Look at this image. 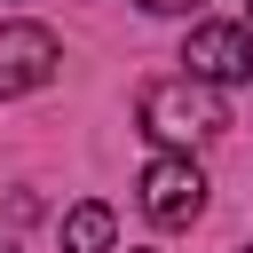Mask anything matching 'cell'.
Instances as JSON below:
<instances>
[{"label": "cell", "mask_w": 253, "mask_h": 253, "mask_svg": "<svg viewBox=\"0 0 253 253\" xmlns=\"http://www.w3.org/2000/svg\"><path fill=\"white\" fill-rule=\"evenodd\" d=\"M63 71V40L47 32V24H0V103L8 95H32V87H47Z\"/></svg>", "instance_id": "3957f363"}, {"label": "cell", "mask_w": 253, "mask_h": 253, "mask_svg": "<svg viewBox=\"0 0 253 253\" xmlns=\"http://www.w3.org/2000/svg\"><path fill=\"white\" fill-rule=\"evenodd\" d=\"M134 119H142L150 142H166V150H198V142H213V134L229 126V103H221V87L174 71V79H150V87L134 95Z\"/></svg>", "instance_id": "6da1fadb"}, {"label": "cell", "mask_w": 253, "mask_h": 253, "mask_svg": "<svg viewBox=\"0 0 253 253\" xmlns=\"http://www.w3.org/2000/svg\"><path fill=\"white\" fill-rule=\"evenodd\" d=\"M134 190H142V213H150L158 229H190V221L206 213V174H198L190 150H158Z\"/></svg>", "instance_id": "7a4b0ae2"}, {"label": "cell", "mask_w": 253, "mask_h": 253, "mask_svg": "<svg viewBox=\"0 0 253 253\" xmlns=\"http://www.w3.org/2000/svg\"><path fill=\"white\" fill-rule=\"evenodd\" d=\"M111 237H119V221H111L103 198H87V206L63 213V253H111Z\"/></svg>", "instance_id": "5b68a950"}, {"label": "cell", "mask_w": 253, "mask_h": 253, "mask_svg": "<svg viewBox=\"0 0 253 253\" xmlns=\"http://www.w3.org/2000/svg\"><path fill=\"white\" fill-rule=\"evenodd\" d=\"M134 8H158V16H182V8H198V0H134Z\"/></svg>", "instance_id": "8992f818"}, {"label": "cell", "mask_w": 253, "mask_h": 253, "mask_svg": "<svg viewBox=\"0 0 253 253\" xmlns=\"http://www.w3.org/2000/svg\"><path fill=\"white\" fill-rule=\"evenodd\" d=\"M182 63H190V79H206V87L253 79V32H245V24H198V32L182 40Z\"/></svg>", "instance_id": "277c9868"}]
</instances>
